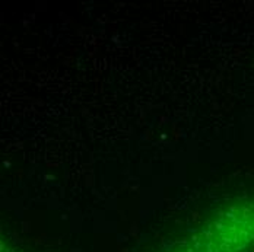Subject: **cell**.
Segmentation results:
<instances>
[{
  "label": "cell",
  "mask_w": 254,
  "mask_h": 252,
  "mask_svg": "<svg viewBox=\"0 0 254 252\" xmlns=\"http://www.w3.org/2000/svg\"><path fill=\"white\" fill-rule=\"evenodd\" d=\"M164 252H254V199L222 205Z\"/></svg>",
  "instance_id": "6da1fadb"
},
{
  "label": "cell",
  "mask_w": 254,
  "mask_h": 252,
  "mask_svg": "<svg viewBox=\"0 0 254 252\" xmlns=\"http://www.w3.org/2000/svg\"><path fill=\"white\" fill-rule=\"evenodd\" d=\"M1 252H19L16 248H10V247H6L4 248V245L1 247Z\"/></svg>",
  "instance_id": "7a4b0ae2"
}]
</instances>
